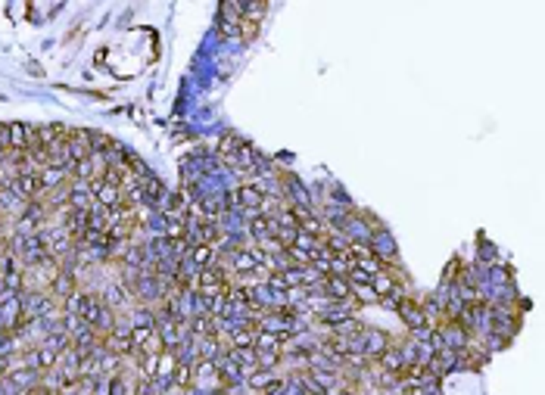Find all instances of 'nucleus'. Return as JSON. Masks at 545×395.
Wrapping results in <instances>:
<instances>
[{
  "label": "nucleus",
  "mask_w": 545,
  "mask_h": 395,
  "mask_svg": "<svg viewBox=\"0 0 545 395\" xmlns=\"http://www.w3.org/2000/svg\"><path fill=\"white\" fill-rule=\"evenodd\" d=\"M256 31H259V22L240 19V35H243V41H249V38H256Z\"/></svg>",
  "instance_id": "obj_24"
},
{
  "label": "nucleus",
  "mask_w": 545,
  "mask_h": 395,
  "mask_svg": "<svg viewBox=\"0 0 545 395\" xmlns=\"http://www.w3.org/2000/svg\"><path fill=\"white\" fill-rule=\"evenodd\" d=\"M69 171H62V168H41L38 171V184H41V196L44 193H50V190H57V187H62V184H69ZM38 196V200H41Z\"/></svg>",
  "instance_id": "obj_8"
},
{
  "label": "nucleus",
  "mask_w": 545,
  "mask_h": 395,
  "mask_svg": "<svg viewBox=\"0 0 545 395\" xmlns=\"http://www.w3.org/2000/svg\"><path fill=\"white\" fill-rule=\"evenodd\" d=\"M227 355L237 361V367L243 370V377H249L252 370H259V355L256 349H234V345H227Z\"/></svg>",
  "instance_id": "obj_9"
},
{
  "label": "nucleus",
  "mask_w": 545,
  "mask_h": 395,
  "mask_svg": "<svg viewBox=\"0 0 545 395\" xmlns=\"http://www.w3.org/2000/svg\"><path fill=\"white\" fill-rule=\"evenodd\" d=\"M274 380H278V374H274V370H265V367H259V370H252V374L247 377V386H249L252 392H259V395H262V392H265V389H268V386H271Z\"/></svg>",
  "instance_id": "obj_13"
},
{
  "label": "nucleus",
  "mask_w": 545,
  "mask_h": 395,
  "mask_svg": "<svg viewBox=\"0 0 545 395\" xmlns=\"http://www.w3.org/2000/svg\"><path fill=\"white\" fill-rule=\"evenodd\" d=\"M100 299H103V305H109L113 311H118V308H128L131 305V290H125L122 283H106L103 287V293H100Z\"/></svg>",
  "instance_id": "obj_6"
},
{
  "label": "nucleus",
  "mask_w": 545,
  "mask_h": 395,
  "mask_svg": "<svg viewBox=\"0 0 545 395\" xmlns=\"http://www.w3.org/2000/svg\"><path fill=\"white\" fill-rule=\"evenodd\" d=\"M227 343L234 345V349H256V330L249 327H237L231 336H227Z\"/></svg>",
  "instance_id": "obj_16"
},
{
  "label": "nucleus",
  "mask_w": 545,
  "mask_h": 395,
  "mask_svg": "<svg viewBox=\"0 0 545 395\" xmlns=\"http://www.w3.org/2000/svg\"><path fill=\"white\" fill-rule=\"evenodd\" d=\"M84 302H88V290H75L72 296L62 299V314H78V318H82Z\"/></svg>",
  "instance_id": "obj_17"
},
{
  "label": "nucleus",
  "mask_w": 545,
  "mask_h": 395,
  "mask_svg": "<svg viewBox=\"0 0 545 395\" xmlns=\"http://www.w3.org/2000/svg\"><path fill=\"white\" fill-rule=\"evenodd\" d=\"M396 311H399V318L405 321V327L408 330H421V327H427V318H424V311H421V302L417 299H399V305H396Z\"/></svg>",
  "instance_id": "obj_4"
},
{
  "label": "nucleus",
  "mask_w": 545,
  "mask_h": 395,
  "mask_svg": "<svg viewBox=\"0 0 545 395\" xmlns=\"http://www.w3.org/2000/svg\"><path fill=\"white\" fill-rule=\"evenodd\" d=\"M231 268H234V274H240V277H249V274H256V271H259V265L252 262V256H249V249H247V246L237 249V252H231Z\"/></svg>",
  "instance_id": "obj_10"
},
{
  "label": "nucleus",
  "mask_w": 545,
  "mask_h": 395,
  "mask_svg": "<svg viewBox=\"0 0 545 395\" xmlns=\"http://www.w3.org/2000/svg\"><path fill=\"white\" fill-rule=\"evenodd\" d=\"M0 153H10V125H0Z\"/></svg>",
  "instance_id": "obj_25"
},
{
  "label": "nucleus",
  "mask_w": 545,
  "mask_h": 395,
  "mask_svg": "<svg viewBox=\"0 0 545 395\" xmlns=\"http://www.w3.org/2000/svg\"><path fill=\"white\" fill-rule=\"evenodd\" d=\"M10 252L16 256V262L19 265H26V268H31V265H38V262H44L50 252H47V246L41 243V236H19L16 234L13 240H10Z\"/></svg>",
  "instance_id": "obj_2"
},
{
  "label": "nucleus",
  "mask_w": 545,
  "mask_h": 395,
  "mask_svg": "<svg viewBox=\"0 0 545 395\" xmlns=\"http://www.w3.org/2000/svg\"><path fill=\"white\" fill-rule=\"evenodd\" d=\"M368 249H371V256H374V258H381V262H383L386 268L399 262V249H396V240H393V234L386 231V227H381V231H374V234H371V240H368Z\"/></svg>",
  "instance_id": "obj_3"
},
{
  "label": "nucleus",
  "mask_w": 545,
  "mask_h": 395,
  "mask_svg": "<svg viewBox=\"0 0 545 395\" xmlns=\"http://www.w3.org/2000/svg\"><path fill=\"white\" fill-rule=\"evenodd\" d=\"M0 392H4V389H0Z\"/></svg>",
  "instance_id": "obj_28"
},
{
  "label": "nucleus",
  "mask_w": 545,
  "mask_h": 395,
  "mask_svg": "<svg viewBox=\"0 0 545 395\" xmlns=\"http://www.w3.org/2000/svg\"><path fill=\"white\" fill-rule=\"evenodd\" d=\"M296 231H299V227H281V224H278V231H274V240H278L283 249H290V246L296 243Z\"/></svg>",
  "instance_id": "obj_21"
},
{
  "label": "nucleus",
  "mask_w": 545,
  "mask_h": 395,
  "mask_svg": "<svg viewBox=\"0 0 545 395\" xmlns=\"http://www.w3.org/2000/svg\"><path fill=\"white\" fill-rule=\"evenodd\" d=\"M88 227L91 231H100V234L109 231V209L106 205H100L97 200H94V205L88 209Z\"/></svg>",
  "instance_id": "obj_12"
},
{
  "label": "nucleus",
  "mask_w": 545,
  "mask_h": 395,
  "mask_svg": "<svg viewBox=\"0 0 545 395\" xmlns=\"http://www.w3.org/2000/svg\"><path fill=\"white\" fill-rule=\"evenodd\" d=\"M321 290L330 296V299H352V287L346 277H334V274H327L325 283H321Z\"/></svg>",
  "instance_id": "obj_11"
},
{
  "label": "nucleus",
  "mask_w": 545,
  "mask_h": 395,
  "mask_svg": "<svg viewBox=\"0 0 545 395\" xmlns=\"http://www.w3.org/2000/svg\"><path fill=\"white\" fill-rule=\"evenodd\" d=\"M131 327H156V308H147V305H137L131 311Z\"/></svg>",
  "instance_id": "obj_18"
},
{
  "label": "nucleus",
  "mask_w": 545,
  "mask_h": 395,
  "mask_svg": "<svg viewBox=\"0 0 545 395\" xmlns=\"http://www.w3.org/2000/svg\"><path fill=\"white\" fill-rule=\"evenodd\" d=\"M35 140V125H22V122H13L10 125V149L16 153H26Z\"/></svg>",
  "instance_id": "obj_7"
},
{
  "label": "nucleus",
  "mask_w": 545,
  "mask_h": 395,
  "mask_svg": "<svg viewBox=\"0 0 545 395\" xmlns=\"http://www.w3.org/2000/svg\"><path fill=\"white\" fill-rule=\"evenodd\" d=\"M75 274H69V271H60V277L50 283V293L53 296H60V299H66V296H72L75 293Z\"/></svg>",
  "instance_id": "obj_15"
},
{
  "label": "nucleus",
  "mask_w": 545,
  "mask_h": 395,
  "mask_svg": "<svg viewBox=\"0 0 545 395\" xmlns=\"http://www.w3.org/2000/svg\"><path fill=\"white\" fill-rule=\"evenodd\" d=\"M19 299H22V324L47 318V314L57 311L50 290H26V293H19Z\"/></svg>",
  "instance_id": "obj_1"
},
{
  "label": "nucleus",
  "mask_w": 545,
  "mask_h": 395,
  "mask_svg": "<svg viewBox=\"0 0 545 395\" xmlns=\"http://www.w3.org/2000/svg\"><path fill=\"white\" fill-rule=\"evenodd\" d=\"M172 383H175V389H191L193 386V365H178L175 374H172Z\"/></svg>",
  "instance_id": "obj_19"
},
{
  "label": "nucleus",
  "mask_w": 545,
  "mask_h": 395,
  "mask_svg": "<svg viewBox=\"0 0 545 395\" xmlns=\"http://www.w3.org/2000/svg\"><path fill=\"white\" fill-rule=\"evenodd\" d=\"M256 355H259V367H265V370H274L283 358V352H256Z\"/></svg>",
  "instance_id": "obj_22"
},
{
  "label": "nucleus",
  "mask_w": 545,
  "mask_h": 395,
  "mask_svg": "<svg viewBox=\"0 0 545 395\" xmlns=\"http://www.w3.org/2000/svg\"><path fill=\"white\" fill-rule=\"evenodd\" d=\"M191 262L203 271V268H209L212 262H215V249H212V246H193L191 249Z\"/></svg>",
  "instance_id": "obj_20"
},
{
  "label": "nucleus",
  "mask_w": 545,
  "mask_h": 395,
  "mask_svg": "<svg viewBox=\"0 0 545 395\" xmlns=\"http://www.w3.org/2000/svg\"><path fill=\"white\" fill-rule=\"evenodd\" d=\"M10 370H13V358H10V355H0V380H4V377H10Z\"/></svg>",
  "instance_id": "obj_26"
},
{
  "label": "nucleus",
  "mask_w": 545,
  "mask_h": 395,
  "mask_svg": "<svg viewBox=\"0 0 545 395\" xmlns=\"http://www.w3.org/2000/svg\"><path fill=\"white\" fill-rule=\"evenodd\" d=\"M268 6L265 4H252V6H243V19H249V22H259L265 16Z\"/></svg>",
  "instance_id": "obj_23"
},
{
  "label": "nucleus",
  "mask_w": 545,
  "mask_h": 395,
  "mask_svg": "<svg viewBox=\"0 0 545 395\" xmlns=\"http://www.w3.org/2000/svg\"><path fill=\"white\" fill-rule=\"evenodd\" d=\"M6 380H10L19 392H31V389H38V386H41V370H35V367H13Z\"/></svg>",
  "instance_id": "obj_5"
},
{
  "label": "nucleus",
  "mask_w": 545,
  "mask_h": 395,
  "mask_svg": "<svg viewBox=\"0 0 545 395\" xmlns=\"http://www.w3.org/2000/svg\"><path fill=\"white\" fill-rule=\"evenodd\" d=\"M283 336L268 333V330H256V352H281Z\"/></svg>",
  "instance_id": "obj_14"
},
{
  "label": "nucleus",
  "mask_w": 545,
  "mask_h": 395,
  "mask_svg": "<svg viewBox=\"0 0 545 395\" xmlns=\"http://www.w3.org/2000/svg\"><path fill=\"white\" fill-rule=\"evenodd\" d=\"M165 395H181V392H178V389H169V392H165Z\"/></svg>",
  "instance_id": "obj_27"
}]
</instances>
